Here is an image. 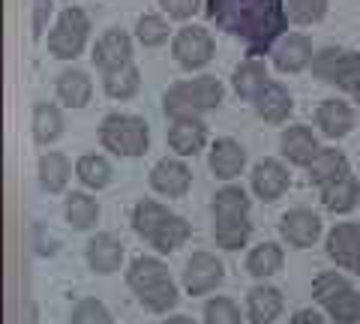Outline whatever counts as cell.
I'll return each mask as SVG.
<instances>
[{
	"mask_svg": "<svg viewBox=\"0 0 360 324\" xmlns=\"http://www.w3.org/2000/svg\"><path fill=\"white\" fill-rule=\"evenodd\" d=\"M165 324H195L193 318H186V316H177V318H168Z\"/></svg>",
	"mask_w": 360,
	"mask_h": 324,
	"instance_id": "b9f144b4",
	"label": "cell"
},
{
	"mask_svg": "<svg viewBox=\"0 0 360 324\" xmlns=\"http://www.w3.org/2000/svg\"><path fill=\"white\" fill-rule=\"evenodd\" d=\"M213 234L222 250H238L250 240V198L240 186H225L213 195Z\"/></svg>",
	"mask_w": 360,
	"mask_h": 324,
	"instance_id": "3957f363",
	"label": "cell"
},
{
	"mask_svg": "<svg viewBox=\"0 0 360 324\" xmlns=\"http://www.w3.org/2000/svg\"><path fill=\"white\" fill-rule=\"evenodd\" d=\"M222 276H225V271H222V261L217 259V255L195 252L193 259L186 261L184 285H186L189 294H207L222 283Z\"/></svg>",
	"mask_w": 360,
	"mask_h": 324,
	"instance_id": "8fae6325",
	"label": "cell"
},
{
	"mask_svg": "<svg viewBox=\"0 0 360 324\" xmlns=\"http://www.w3.org/2000/svg\"><path fill=\"white\" fill-rule=\"evenodd\" d=\"M283 312V294L274 285H255L246 297V316L255 324H270Z\"/></svg>",
	"mask_w": 360,
	"mask_h": 324,
	"instance_id": "603a6c76",
	"label": "cell"
},
{
	"mask_svg": "<svg viewBox=\"0 0 360 324\" xmlns=\"http://www.w3.org/2000/svg\"><path fill=\"white\" fill-rule=\"evenodd\" d=\"M312 297L330 312L340 324L360 321V294L357 288L340 273H319L312 283Z\"/></svg>",
	"mask_w": 360,
	"mask_h": 324,
	"instance_id": "8992f818",
	"label": "cell"
},
{
	"mask_svg": "<svg viewBox=\"0 0 360 324\" xmlns=\"http://www.w3.org/2000/svg\"><path fill=\"white\" fill-rule=\"evenodd\" d=\"M348 171H352L348 169V160L340 150H319V156L309 162V181L319 189H324L333 181H340V177L348 174Z\"/></svg>",
	"mask_w": 360,
	"mask_h": 324,
	"instance_id": "4316f807",
	"label": "cell"
},
{
	"mask_svg": "<svg viewBox=\"0 0 360 324\" xmlns=\"http://www.w3.org/2000/svg\"><path fill=\"white\" fill-rule=\"evenodd\" d=\"M103 84H105V93L111 99H132L135 93H139V87H141V75L129 60V63L117 66V70H108L105 78H103Z\"/></svg>",
	"mask_w": 360,
	"mask_h": 324,
	"instance_id": "83f0119b",
	"label": "cell"
},
{
	"mask_svg": "<svg viewBox=\"0 0 360 324\" xmlns=\"http://www.w3.org/2000/svg\"><path fill=\"white\" fill-rule=\"evenodd\" d=\"M354 99H357V103H360V91H357V93H354Z\"/></svg>",
	"mask_w": 360,
	"mask_h": 324,
	"instance_id": "7bdbcfd3",
	"label": "cell"
},
{
	"mask_svg": "<svg viewBox=\"0 0 360 324\" xmlns=\"http://www.w3.org/2000/svg\"><path fill=\"white\" fill-rule=\"evenodd\" d=\"M312 42L307 37H300V33H291V37L283 42V46L276 48L274 54V63L279 72H300L303 66L312 63Z\"/></svg>",
	"mask_w": 360,
	"mask_h": 324,
	"instance_id": "cb8c5ba5",
	"label": "cell"
},
{
	"mask_svg": "<svg viewBox=\"0 0 360 324\" xmlns=\"http://www.w3.org/2000/svg\"><path fill=\"white\" fill-rule=\"evenodd\" d=\"M189 183H193V171H189L184 162H177V160H160L153 165V171H150V186L160 195H168V198L186 195Z\"/></svg>",
	"mask_w": 360,
	"mask_h": 324,
	"instance_id": "5bb4252c",
	"label": "cell"
},
{
	"mask_svg": "<svg viewBox=\"0 0 360 324\" xmlns=\"http://www.w3.org/2000/svg\"><path fill=\"white\" fill-rule=\"evenodd\" d=\"M135 33H139L141 46L156 48V46H162V42L168 39V25L160 15H141L139 25H135Z\"/></svg>",
	"mask_w": 360,
	"mask_h": 324,
	"instance_id": "e575fe53",
	"label": "cell"
},
{
	"mask_svg": "<svg viewBox=\"0 0 360 324\" xmlns=\"http://www.w3.org/2000/svg\"><path fill=\"white\" fill-rule=\"evenodd\" d=\"M132 228L141 234L144 240L153 243L156 252H174L177 247H184L189 240V222L184 216L172 214L168 207H162L160 201L144 198L132 210Z\"/></svg>",
	"mask_w": 360,
	"mask_h": 324,
	"instance_id": "7a4b0ae2",
	"label": "cell"
},
{
	"mask_svg": "<svg viewBox=\"0 0 360 324\" xmlns=\"http://www.w3.org/2000/svg\"><path fill=\"white\" fill-rule=\"evenodd\" d=\"M279 231H283V238L291 243V247L297 250H307L312 247L315 240H319L321 234V219L312 214V210H288V214L283 216V222H279Z\"/></svg>",
	"mask_w": 360,
	"mask_h": 324,
	"instance_id": "4fadbf2b",
	"label": "cell"
},
{
	"mask_svg": "<svg viewBox=\"0 0 360 324\" xmlns=\"http://www.w3.org/2000/svg\"><path fill=\"white\" fill-rule=\"evenodd\" d=\"M279 267H283V250H279L276 243H262V247H255L250 252V259H246V271L258 279L274 276Z\"/></svg>",
	"mask_w": 360,
	"mask_h": 324,
	"instance_id": "d6a6232c",
	"label": "cell"
},
{
	"mask_svg": "<svg viewBox=\"0 0 360 324\" xmlns=\"http://www.w3.org/2000/svg\"><path fill=\"white\" fill-rule=\"evenodd\" d=\"M205 321L207 324H240V309L229 297H213L205 306Z\"/></svg>",
	"mask_w": 360,
	"mask_h": 324,
	"instance_id": "8d00e7d4",
	"label": "cell"
},
{
	"mask_svg": "<svg viewBox=\"0 0 360 324\" xmlns=\"http://www.w3.org/2000/svg\"><path fill=\"white\" fill-rule=\"evenodd\" d=\"M132 60V39L123 30H108L94 48V63L103 72L117 70V66Z\"/></svg>",
	"mask_w": 360,
	"mask_h": 324,
	"instance_id": "2e32d148",
	"label": "cell"
},
{
	"mask_svg": "<svg viewBox=\"0 0 360 324\" xmlns=\"http://www.w3.org/2000/svg\"><path fill=\"white\" fill-rule=\"evenodd\" d=\"M207 18L219 30L238 37L250 58L267 54L288 27L283 0H207Z\"/></svg>",
	"mask_w": 360,
	"mask_h": 324,
	"instance_id": "6da1fadb",
	"label": "cell"
},
{
	"mask_svg": "<svg viewBox=\"0 0 360 324\" xmlns=\"http://www.w3.org/2000/svg\"><path fill=\"white\" fill-rule=\"evenodd\" d=\"M99 141L117 156H141L150 144V129L135 115H108L99 127Z\"/></svg>",
	"mask_w": 360,
	"mask_h": 324,
	"instance_id": "52a82bcc",
	"label": "cell"
},
{
	"mask_svg": "<svg viewBox=\"0 0 360 324\" xmlns=\"http://www.w3.org/2000/svg\"><path fill=\"white\" fill-rule=\"evenodd\" d=\"M72 324H115L111 321V312L94 297L78 300V306L72 309Z\"/></svg>",
	"mask_w": 360,
	"mask_h": 324,
	"instance_id": "74e56055",
	"label": "cell"
},
{
	"mask_svg": "<svg viewBox=\"0 0 360 324\" xmlns=\"http://www.w3.org/2000/svg\"><path fill=\"white\" fill-rule=\"evenodd\" d=\"M319 141H315L312 136V129L307 127H288L283 132V153H285V160L288 162H295V165H309L315 156H319Z\"/></svg>",
	"mask_w": 360,
	"mask_h": 324,
	"instance_id": "d4e9b609",
	"label": "cell"
},
{
	"mask_svg": "<svg viewBox=\"0 0 360 324\" xmlns=\"http://www.w3.org/2000/svg\"><path fill=\"white\" fill-rule=\"evenodd\" d=\"M75 174H78V181H82L84 186L103 189V186H108V181H111V165H108L105 156L87 153V156H82V160H78Z\"/></svg>",
	"mask_w": 360,
	"mask_h": 324,
	"instance_id": "1f68e13d",
	"label": "cell"
},
{
	"mask_svg": "<svg viewBox=\"0 0 360 324\" xmlns=\"http://www.w3.org/2000/svg\"><path fill=\"white\" fill-rule=\"evenodd\" d=\"M213 51H217L213 37L205 27H195V25L180 27L172 42V54L184 70H201V66H207L213 60Z\"/></svg>",
	"mask_w": 360,
	"mask_h": 324,
	"instance_id": "30bf717a",
	"label": "cell"
},
{
	"mask_svg": "<svg viewBox=\"0 0 360 324\" xmlns=\"http://www.w3.org/2000/svg\"><path fill=\"white\" fill-rule=\"evenodd\" d=\"M328 255L340 267L354 271L360 276V226H354V222H340V226L328 234Z\"/></svg>",
	"mask_w": 360,
	"mask_h": 324,
	"instance_id": "7c38bea8",
	"label": "cell"
},
{
	"mask_svg": "<svg viewBox=\"0 0 360 324\" xmlns=\"http://www.w3.org/2000/svg\"><path fill=\"white\" fill-rule=\"evenodd\" d=\"M315 120H319V127H321V132L328 138H342V136H348V132L354 129V111L348 108L345 103H340V99H328V103H321Z\"/></svg>",
	"mask_w": 360,
	"mask_h": 324,
	"instance_id": "7402d4cb",
	"label": "cell"
},
{
	"mask_svg": "<svg viewBox=\"0 0 360 324\" xmlns=\"http://www.w3.org/2000/svg\"><path fill=\"white\" fill-rule=\"evenodd\" d=\"M51 0H33V39H39L45 33V25L51 18Z\"/></svg>",
	"mask_w": 360,
	"mask_h": 324,
	"instance_id": "ab89813d",
	"label": "cell"
},
{
	"mask_svg": "<svg viewBox=\"0 0 360 324\" xmlns=\"http://www.w3.org/2000/svg\"><path fill=\"white\" fill-rule=\"evenodd\" d=\"M246 165V150L240 148L238 141L231 138H219L210 148V171L222 177V181H234Z\"/></svg>",
	"mask_w": 360,
	"mask_h": 324,
	"instance_id": "ac0fdd59",
	"label": "cell"
},
{
	"mask_svg": "<svg viewBox=\"0 0 360 324\" xmlns=\"http://www.w3.org/2000/svg\"><path fill=\"white\" fill-rule=\"evenodd\" d=\"M63 132V115L58 105H49V103H39L33 108V138L39 144H51L58 141Z\"/></svg>",
	"mask_w": 360,
	"mask_h": 324,
	"instance_id": "f1b7e54d",
	"label": "cell"
},
{
	"mask_svg": "<svg viewBox=\"0 0 360 324\" xmlns=\"http://www.w3.org/2000/svg\"><path fill=\"white\" fill-rule=\"evenodd\" d=\"M312 72L328 84H336L340 91L357 93L360 91V51H340L324 48L312 58Z\"/></svg>",
	"mask_w": 360,
	"mask_h": 324,
	"instance_id": "ba28073f",
	"label": "cell"
},
{
	"mask_svg": "<svg viewBox=\"0 0 360 324\" xmlns=\"http://www.w3.org/2000/svg\"><path fill=\"white\" fill-rule=\"evenodd\" d=\"M87 33H90V21L82 9L78 6L63 9L58 25H54V30L49 33V51L58 60H75L78 54L84 51Z\"/></svg>",
	"mask_w": 360,
	"mask_h": 324,
	"instance_id": "9c48e42d",
	"label": "cell"
},
{
	"mask_svg": "<svg viewBox=\"0 0 360 324\" xmlns=\"http://www.w3.org/2000/svg\"><path fill=\"white\" fill-rule=\"evenodd\" d=\"M288 183H291V174L285 171V165L276 160L258 162L252 171V189H255V195L264 201H276L288 189Z\"/></svg>",
	"mask_w": 360,
	"mask_h": 324,
	"instance_id": "e0dca14e",
	"label": "cell"
},
{
	"mask_svg": "<svg viewBox=\"0 0 360 324\" xmlns=\"http://www.w3.org/2000/svg\"><path fill=\"white\" fill-rule=\"evenodd\" d=\"M160 4L172 18H189V15L198 13L201 0H160Z\"/></svg>",
	"mask_w": 360,
	"mask_h": 324,
	"instance_id": "f35d334b",
	"label": "cell"
},
{
	"mask_svg": "<svg viewBox=\"0 0 360 324\" xmlns=\"http://www.w3.org/2000/svg\"><path fill=\"white\" fill-rule=\"evenodd\" d=\"M357 201H360V183L352 171L321 189V205L328 207L330 214H348V210L357 207Z\"/></svg>",
	"mask_w": 360,
	"mask_h": 324,
	"instance_id": "ffe728a7",
	"label": "cell"
},
{
	"mask_svg": "<svg viewBox=\"0 0 360 324\" xmlns=\"http://www.w3.org/2000/svg\"><path fill=\"white\" fill-rule=\"evenodd\" d=\"M123 261V247L117 238L111 234H96L94 240L87 243V264L94 267L96 273H115Z\"/></svg>",
	"mask_w": 360,
	"mask_h": 324,
	"instance_id": "44dd1931",
	"label": "cell"
},
{
	"mask_svg": "<svg viewBox=\"0 0 360 324\" xmlns=\"http://www.w3.org/2000/svg\"><path fill=\"white\" fill-rule=\"evenodd\" d=\"M222 103V84L213 75H201L193 82H177L174 87H168L165 93V115L168 117H198L205 111L217 108Z\"/></svg>",
	"mask_w": 360,
	"mask_h": 324,
	"instance_id": "5b68a950",
	"label": "cell"
},
{
	"mask_svg": "<svg viewBox=\"0 0 360 324\" xmlns=\"http://www.w3.org/2000/svg\"><path fill=\"white\" fill-rule=\"evenodd\" d=\"M66 219H70L78 231L90 228V226H94V222L99 219L96 201L90 198V195H84V193H72L70 198H66Z\"/></svg>",
	"mask_w": 360,
	"mask_h": 324,
	"instance_id": "836d02e7",
	"label": "cell"
},
{
	"mask_svg": "<svg viewBox=\"0 0 360 324\" xmlns=\"http://www.w3.org/2000/svg\"><path fill=\"white\" fill-rule=\"evenodd\" d=\"M207 141V129L198 117H180L174 120L172 132H168V144L172 150H177L180 156H195Z\"/></svg>",
	"mask_w": 360,
	"mask_h": 324,
	"instance_id": "d6986e66",
	"label": "cell"
},
{
	"mask_svg": "<svg viewBox=\"0 0 360 324\" xmlns=\"http://www.w3.org/2000/svg\"><path fill=\"white\" fill-rule=\"evenodd\" d=\"M70 181V160L63 153H45L39 160V183L49 193H60Z\"/></svg>",
	"mask_w": 360,
	"mask_h": 324,
	"instance_id": "4dcf8cb0",
	"label": "cell"
},
{
	"mask_svg": "<svg viewBox=\"0 0 360 324\" xmlns=\"http://www.w3.org/2000/svg\"><path fill=\"white\" fill-rule=\"evenodd\" d=\"M291 324H324V318L319 316V312H312V309H297L295 318H291Z\"/></svg>",
	"mask_w": 360,
	"mask_h": 324,
	"instance_id": "60d3db41",
	"label": "cell"
},
{
	"mask_svg": "<svg viewBox=\"0 0 360 324\" xmlns=\"http://www.w3.org/2000/svg\"><path fill=\"white\" fill-rule=\"evenodd\" d=\"M285 9L295 25H312V21H319L324 15L328 0H285Z\"/></svg>",
	"mask_w": 360,
	"mask_h": 324,
	"instance_id": "d590c367",
	"label": "cell"
},
{
	"mask_svg": "<svg viewBox=\"0 0 360 324\" xmlns=\"http://www.w3.org/2000/svg\"><path fill=\"white\" fill-rule=\"evenodd\" d=\"M264 82H267V66L258 58L243 60L238 66V72H234V91H238V96H243V99H255V93L262 91Z\"/></svg>",
	"mask_w": 360,
	"mask_h": 324,
	"instance_id": "f546056e",
	"label": "cell"
},
{
	"mask_svg": "<svg viewBox=\"0 0 360 324\" xmlns=\"http://www.w3.org/2000/svg\"><path fill=\"white\" fill-rule=\"evenodd\" d=\"M90 93H94V84H90L84 70H63L58 75V96L63 105L84 108L90 103Z\"/></svg>",
	"mask_w": 360,
	"mask_h": 324,
	"instance_id": "484cf974",
	"label": "cell"
},
{
	"mask_svg": "<svg viewBox=\"0 0 360 324\" xmlns=\"http://www.w3.org/2000/svg\"><path fill=\"white\" fill-rule=\"evenodd\" d=\"M127 283L150 312H168L177 306V288L160 259H148V255L135 259L127 273Z\"/></svg>",
	"mask_w": 360,
	"mask_h": 324,
	"instance_id": "277c9868",
	"label": "cell"
},
{
	"mask_svg": "<svg viewBox=\"0 0 360 324\" xmlns=\"http://www.w3.org/2000/svg\"><path fill=\"white\" fill-rule=\"evenodd\" d=\"M252 103H255L258 117H264L267 124H283V120L291 115V108H295L291 93L279 82H270V78L262 84V91L255 93Z\"/></svg>",
	"mask_w": 360,
	"mask_h": 324,
	"instance_id": "9a60e30c",
	"label": "cell"
}]
</instances>
